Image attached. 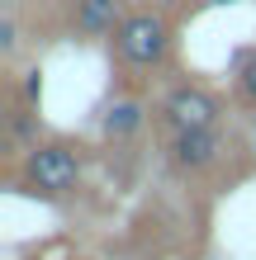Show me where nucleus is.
<instances>
[{
  "label": "nucleus",
  "instance_id": "nucleus-1",
  "mask_svg": "<svg viewBox=\"0 0 256 260\" xmlns=\"http://www.w3.org/2000/svg\"><path fill=\"white\" fill-rule=\"evenodd\" d=\"M81 175H86V161L71 142H34L24 151V166H19V180L29 194L38 199H67L81 189Z\"/></svg>",
  "mask_w": 256,
  "mask_h": 260
},
{
  "label": "nucleus",
  "instance_id": "nucleus-2",
  "mask_svg": "<svg viewBox=\"0 0 256 260\" xmlns=\"http://www.w3.org/2000/svg\"><path fill=\"white\" fill-rule=\"evenodd\" d=\"M114 57L133 71H157L171 57V24L157 10H138L114 28Z\"/></svg>",
  "mask_w": 256,
  "mask_h": 260
},
{
  "label": "nucleus",
  "instance_id": "nucleus-3",
  "mask_svg": "<svg viewBox=\"0 0 256 260\" xmlns=\"http://www.w3.org/2000/svg\"><path fill=\"white\" fill-rule=\"evenodd\" d=\"M161 118H166L171 133H190V128H218L223 104L214 90L204 85H176L166 100H161Z\"/></svg>",
  "mask_w": 256,
  "mask_h": 260
},
{
  "label": "nucleus",
  "instance_id": "nucleus-4",
  "mask_svg": "<svg viewBox=\"0 0 256 260\" xmlns=\"http://www.w3.org/2000/svg\"><path fill=\"white\" fill-rule=\"evenodd\" d=\"M166 151L185 175H204V171H214L223 161L228 142H223V128H190V133H171Z\"/></svg>",
  "mask_w": 256,
  "mask_h": 260
},
{
  "label": "nucleus",
  "instance_id": "nucleus-5",
  "mask_svg": "<svg viewBox=\"0 0 256 260\" xmlns=\"http://www.w3.org/2000/svg\"><path fill=\"white\" fill-rule=\"evenodd\" d=\"M71 19H76V34L104 38V34H114L128 14H124V0H76V14H71Z\"/></svg>",
  "mask_w": 256,
  "mask_h": 260
},
{
  "label": "nucleus",
  "instance_id": "nucleus-6",
  "mask_svg": "<svg viewBox=\"0 0 256 260\" xmlns=\"http://www.w3.org/2000/svg\"><path fill=\"white\" fill-rule=\"evenodd\" d=\"M143 123H147V109H143L138 100H114L109 109H104V118H100V128H104L109 142H128V137H138Z\"/></svg>",
  "mask_w": 256,
  "mask_h": 260
},
{
  "label": "nucleus",
  "instance_id": "nucleus-7",
  "mask_svg": "<svg viewBox=\"0 0 256 260\" xmlns=\"http://www.w3.org/2000/svg\"><path fill=\"white\" fill-rule=\"evenodd\" d=\"M237 95H242L247 104H256V52L242 62V71H237Z\"/></svg>",
  "mask_w": 256,
  "mask_h": 260
},
{
  "label": "nucleus",
  "instance_id": "nucleus-8",
  "mask_svg": "<svg viewBox=\"0 0 256 260\" xmlns=\"http://www.w3.org/2000/svg\"><path fill=\"white\" fill-rule=\"evenodd\" d=\"M14 43H19V38H14V19H5V24H0V48L14 52Z\"/></svg>",
  "mask_w": 256,
  "mask_h": 260
},
{
  "label": "nucleus",
  "instance_id": "nucleus-9",
  "mask_svg": "<svg viewBox=\"0 0 256 260\" xmlns=\"http://www.w3.org/2000/svg\"><path fill=\"white\" fill-rule=\"evenodd\" d=\"M251 151H256V118H251Z\"/></svg>",
  "mask_w": 256,
  "mask_h": 260
},
{
  "label": "nucleus",
  "instance_id": "nucleus-10",
  "mask_svg": "<svg viewBox=\"0 0 256 260\" xmlns=\"http://www.w3.org/2000/svg\"><path fill=\"white\" fill-rule=\"evenodd\" d=\"M214 5H237V0H214Z\"/></svg>",
  "mask_w": 256,
  "mask_h": 260
}]
</instances>
